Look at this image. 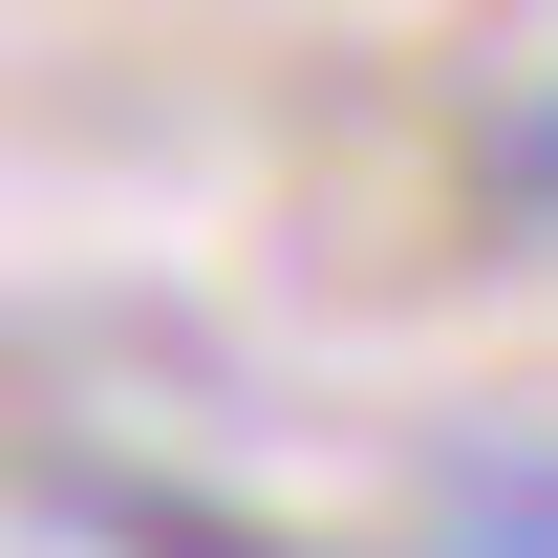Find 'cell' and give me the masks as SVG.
<instances>
[{"label":"cell","instance_id":"6da1fadb","mask_svg":"<svg viewBox=\"0 0 558 558\" xmlns=\"http://www.w3.org/2000/svg\"><path fill=\"white\" fill-rule=\"evenodd\" d=\"M515 194L558 215V86H537V108H515Z\"/></svg>","mask_w":558,"mask_h":558}]
</instances>
